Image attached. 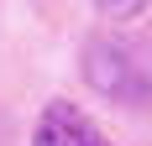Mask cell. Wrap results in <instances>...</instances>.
<instances>
[{
    "instance_id": "cell-1",
    "label": "cell",
    "mask_w": 152,
    "mask_h": 146,
    "mask_svg": "<svg viewBox=\"0 0 152 146\" xmlns=\"http://www.w3.org/2000/svg\"><path fill=\"white\" fill-rule=\"evenodd\" d=\"M31 146H110V141L79 115L74 104H47L37 131H31Z\"/></svg>"
},
{
    "instance_id": "cell-2",
    "label": "cell",
    "mask_w": 152,
    "mask_h": 146,
    "mask_svg": "<svg viewBox=\"0 0 152 146\" xmlns=\"http://www.w3.org/2000/svg\"><path fill=\"white\" fill-rule=\"evenodd\" d=\"M94 5H100L105 16H137L142 5H147V0H94Z\"/></svg>"
}]
</instances>
